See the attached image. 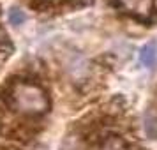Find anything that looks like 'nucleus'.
<instances>
[{
	"label": "nucleus",
	"instance_id": "f257e3e1",
	"mask_svg": "<svg viewBox=\"0 0 157 150\" xmlns=\"http://www.w3.org/2000/svg\"><path fill=\"white\" fill-rule=\"evenodd\" d=\"M51 101L36 81H20L14 85V110L27 117H41L48 113Z\"/></svg>",
	"mask_w": 157,
	"mask_h": 150
},
{
	"label": "nucleus",
	"instance_id": "f03ea898",
	"mask_svg": "<svg viewBox=\"0 0 157 150\" xmlns=\"http://www.w3.org/2000/svg\"><path fill=\"white\" fill-rule=\"evenodd\" d=\"M140 62L148 69H154L157 64V43L148 41V43L140 50Z\"/></svg>",
	"mask_w": 157,
	"mask_h": 150
},
{
	"label": "nucleus",
	"instance_id": "7ed1b4c3",
	"mask_svg": "<svg viewBox=\"0 0 157 150\" xmlns=\"http://www.w3.org/2000/svg\"><path fill=\"white\" fill-rule=\"evenodd\" d=\"M58 2H62V0H27V4H29L30 9H34L37 13H43V11H50L57 6Z\"/></svg>",
	"mask_w": 157,
	"mask_h": 150
},
{
	"label": "nucleus",
	"instance_id": "20e7f679",
	"mask_svg": "<svg viewBox=\"0 0 157 150\" xmlns=\"http://www.w3.org/2000/svg\"><path fill=\"white\" fill-rule=\"evenodd\" d=\"M62 150H85V141L81 140L79 134H72V136H67L64 141V147Z\"/></svg>",
	"mask_w": 157,
	"mask_h": 150
},
{
	"label": "nucleus",
	"instance_id": "39448f33",
	"mask_svg": "<svg viewBox=\"0 0 157 150\" xmlns=\"http://www.w3.org/2000/svg\"><path fill=\"white\" fill-rule=\"evenodd\" d=\"M145 134L150 140H157V117L148 115L145 118Z\"/></svg>",
	"mask_w": 157,
	"mask_h": 150
},
{
	"label": "nucleus",
	"instance_id": "423d86ee",
	"mask_svg": "<svg viewBox=\"0 0 157 150\" xmlns=\"http://www.w3.org/2000/svg\"><path fill=\"white\" fill-rule=\"evenodd\" d=\"M25 20H27V14L23 13L21 9L11 7V11H9V21L13 23L14 27H20L21 23H25Z\"/></svg>",
	"mask_w": 157,
	"mask_h": 150
},
{
	"label": "nucleus",
	"instance_id": "0eeeda50",
	"mask_svg": "<svg viewBox=\"0 0 157 150\" xmlns=\"http://www.w3.org/2000/svg\"><path fill=\"white\" fill-rule=\"evenodd\" d=\"M65 4H69L71 7H83V6H88L92 4L94 0H64Z\"/></svg>",
	"mask_w": 157,
	"mask_h": 150
}]
</instances>
